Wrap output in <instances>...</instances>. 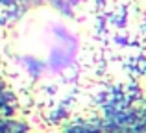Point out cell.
<instances>
[{
  "instance_id": "cell-1",
  "label": "cell",
  "mask_w": 146,
  "mask_h": 133,
  "mask_svg": "<svg viewBox=\"0 0 146 133\" xmlns=\"http://www.w3.org/2000/svg\"><path fill=\"white\" fill-rule=\"evenodd\" d=\"M129 89L146 98V0H0V111L70 126Z\"/></svg>"
}]
</instances>
